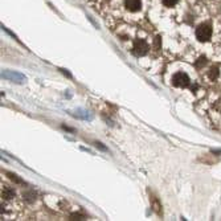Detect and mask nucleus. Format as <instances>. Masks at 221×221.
Segmentation results:
<instances>
[{
  "instance_id": "nucleus-6",
  "label": "nucleus",
  "mask_w": 221,
  "mask_h": 221,
  "mask_svg": "<svg viewBox=\"0 0 221 221\" xmlns=\"http://www.w3.org/2000/svg\"><path fill=\"white\" fill-rule=\"evenodd\" d=\"M219 74H220V70H219L217 66H212V68L209 69V72H208V77H209V79H212V81H215V79L219 78Z\"/></svg>"
},
{
  "instance_id": "nucleus-1",
  "label": "nucleus",
  "mask_w": 221,
  "mask_h": 221,
  "mask_svg": "<svg viewBox=\"0 0 221 221\" xmlns=\"http://www.w3.org/2000/svg\"><path fill=\"white\" fill-rule=\"evenodd\" d=\"M212 37V28L209 24H200L196 28V39L200 42H207Z\"/></svg>"
},
{
  "instance_id": "nucleus-7",
  "label": "nucleus",
  "mask_w": 221,
  "mask_h": 221,
  "mask_svg": "<svg viewBox=\"0 0 221 221\" xmlns=\"http://www.w3.org/2000/svg\"><path fill=\"white\" fill-rule=\"evenodd\" d=\"M2 196L4 197V199L9 200V199H12V197H15V191L12 188H4L2 192Z\"/></svg>"
},
{
  "instance_id": "nucleus-10",
  "label": "nucleus",
  "mask_w": 221,
  "mask_h": 221,
  "mask_svg": "<svg viewBox=\"0 0 221 221\" xmlns=\"http://www.w3.org/2000/svg\"><path fill=\"white\" fill-rule=\"evenodd\" d=\"M154 48H155L156 51H159V49L162 48V39H160V36H156L155 40H154Z\"/></svg>"
},
{
  "instance_id": "nucleus-2",
  "label": "nucleus",
  "mask_w": 221,
  "mask_h": 221,
  "mask_svg": "<svg viewBox=\"0 0 221 221\" xmlns=\"http://www.w3.org/2000/svg\"><path fill=\"white\" fill-rule=\"evenodd\" d=\"M172 85L176 88H187L189 85V77L183 72H177L172 77Z\"/></svg>"
},
{
  "instance_id": "nucleus-12",
  "label": "nucleus",
  "mask_w": 221,
  "mask_h": 221,
  "mask_svg": "<svg viewBox=\"0 0 221 221\" xmlns=\"http://www.w3.org/2000/svg\"><path fill=\"white\" fill-rule=\"evenodd\" d=\"M179 0H163V4L166 7H173Z\"/></svg>"
},
{
  "instance_id": "nucleus-11",
  "label": "nucleus",
  "mask_w": 221,
  "mask_h": 221,
  "mask_svg": "<svg viewBox=\"0 0 221 221\" xmlns=\"http://www.w3.org/2000/svg\"><path fill=\"white\" fill-rule=\"evenodd\" d=\"M7 175H8L9 179L13 180L15 183H19V184H21V183H23V180H21V179H19V177L16 176V175H13V173H7Z\"/></svg>"
},
{
  "instance_id": "nucleus-4",
  "label": "nucleus",
  "mask_w": 221,
  "mask_h": 221,
  "mask_svg": "<svg viewBox=\"0 0 221 221\" xmlns=\"http://www.w3.org/2000/svg\"><path fill=\"white\" fill-rule=\"evenodd\" d=\"M125 5L129 11L136 12V11H139L140 7H142V2H140V0H125Z\"/></svg>"
},
{
  "instance_id": "nucleus-3",
  "label": "nucleus",
  "mask_w": 221,
  "mask_h": 221,
  "mask_svg": "<svg viewBox=\"0 0 221 221\" xmlns=\"http://www.w3.org/2000/svg\"><path fill=\"white\" fill-rule=\"evenodd\" d=\"M148 49H150V46H148V44H147L145 40L136 39L135 41H134L132 53H134L135 56H145V54H147Z\"/></svg>"
},
{
  "instance_id": "nucleus-8",
  "label": "nucleus",
  "mask_w": 221,
  "mask_h": 221,
  "mask_svg": "<svg viewBox=\"0 0 221 221\" xmlns=\"http://www.w3.org/2000/svg\"><path fill=\"white\" fill-rule=\"evenodd\" d=\"M207 64V58H205V56H201V57H199V60L195 62V66L197 69H201L204 65Z\"/></svg>"
},
{
  "instance_id": "nucleus-5",
  "label": "nucleus",
  "mask_w": 221,
  "mask_h": 221,
  "mask_svg": "<svg viewBox=\"0 0 221 221\" xmlns=\"http://www.w3.org/2000/svg\"><path fill=\"white\" fill-rule=\"evenodd\" d=\"M2 77H4V78H9V79H15V78H20L21 81H24L25 77H23L21 74H19V73H9V72H3L2 73Z\"/></svg>"
},
{
  "instance_id": "nucleus-13",
  "label": "nucleus",
  "mask_w": 221,
  "mask_h": 221,
  "mask_svg": "<svg viewBox=\"0 0 221 221\" xmlns=\"http://www.w3.org/2000/svg\"><path fill=\"white\" fill-rule=\"evenodd\" d=\"M70 217H72V220H82V219H83V216L77 215V213H76V215H72Z\"/></svg>"
},
{
  "instance_id": "nucleus-9",
  "label": "nucleus",
  "mask_w": 221,
  "mask_h": 221,
  "mask_svg": "<svg viewBox=\"0 0 221 221\" xmlns=\"http://www.w3.org/2000/svg\"><path fill=\"white\" fill-rule=\"evenodd\" d=\"M24 199L26 200V201H29V203H32L33 200H36V193L33 192V191H29V192H26V193H24Z\"/></svg>"
},
{
  "instance_id": "nucleus-14",
  "label": "nucleus",
  "mask_w": 221,
  "mask_h": 221,
  "mask_svg": "<svg viewBox=\"0 0 221 221\" xmlns=\"http://www.w3.org/2000/svg\"><path fill=\"white\" fill-rule=\"evenodd\" d=\"M197 88H199V86H197V85H195V86H192V92H193V93H196V90H197Z\"/></svg>"
}]
</instances>
